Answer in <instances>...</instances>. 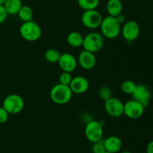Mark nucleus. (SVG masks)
Returning <instances> with one entry per match:
<instances>
[{
  "instance_id": "c756f323",
  "label": "nucleus",
  "mask_w": 153,
  "mask_h": 153,
  "mask_svg": "<svg viewBox=\"0 0 153 153\" xmlns=\"http://www.w3.org/2000/svg\"><path fill=\"white\" fill-rule=\"evenodd\" d=\"M6 2V0H0V4H4V3L5 2Z\"/></svg>"
},
{
  "instance_id": "6e6552de",
  "label": "nucleus",
  "mask_w": 153,
  "mask_h": 153,
  "mask_svg": "<svg viewBox=\"0 0 153 153\" xmlns=\"http://www.w3.org/2000/svg\"><path fill=\"white\" fill-rule=\"evenodd\" d=\"M121 34L126 40L133 42L137 38L140 34L139 24L134 20L127 21L121 28Z\"/></svg>"
},
{
  "instance_id": "393cba45",
  "label": "nucleus",
  "mask_w": 153,
  "mask_h": 153,
  "mask_svg": "<svg viewBox=\"0 0 153 153\" xmlns=\"http://www.w3.org/2000/svg\"><path fill=\"white\" fill-rule=\"evenodd\" d=\"M92 151L94 153H104L105 152H106L105 148L104 142L101 140L94 142Z\"/></svg>"
},
{
  "instance_id": "6ab92c4d",
  "label": "nucleus",
  "mask_w": 153,
  "mask_h": 153,
  "mask_svg": "<svg viewBox=\"0 0 153 153\" xmlns=\"http://www.w3.org/2000/svg\"><path fill=\"white\" fill-rule=\"evenodd\" d=\"M18 16L23 22L32 20L33 10L28 5H22L20 10L18 12Z\"/></svg>"
},
{
  "instance_id": "b1692460",
  "label": "nucleus",
  "mask_w": 153,
  "mask_h": 153,
  "mask_svg": "<svg viewBox=\"0 0 153 153\" xmlns=\"http://www.w3.org/2000/svg\"><path fill=\"white\" fill-rule=\"evenodd\" d=\"M72 80H73V76H72L71 73L63 71L62 73L60 74L59 83L63 84V85L65 86H70Z\"/></svg>"
},
{
  "instance_id": "1a4fd4ad",
  "label": "nucleus",
  "mask_w": 153,
  "mask_h": 153,
  "mask_svg": "<svg viewBox=\"0 0 153 153\" xmlns=\"http://www.w3.org/2000/svg\"><path fill=\"white\" fill-rule=\"evenodd\" d=\"M105 110L110 116L117 118L123 115L124 104L119 98L111 97L105 101Z\"/></svg>"
},
{
  "instance_id": "20e7f679",
  "label": "nucleus",
  "mask_w": 153,
  "mask_h": 153,
  "mask_svg": "<svg viewBox=\"0 0 153 153\" xmlns=\"http://www.w3.org/2000/svg\"><path fill=\"white\" fill-rule=\"evenodd\" d=\"M103 45L104 39L101 33L92 32L84 37L82 46L85 50L95 53L102 48Z\"/></svg>"
},
{
  "instance_id": "5701e85b",
  "label": "nucleus",
  "mask_w": 153,
  "mask_h": 153,
  "mask_svg": "<svg viewBox=\"0 0 153 153\" xmlns=\"http://www.w3.org/2000/svg\"><path fill=\"white\" fill-rule=\"evenodd\" d=\"M98 94L99 97L102 99V100L105 101V100H108L109 98L112 97V91L108 86H103L101 88H100L98 91Z\"/></svg>"
},
{
  "instance_id": "c85d7f7f",
  "label": "nucleus",
  "mask_w": 153,
  "mask_h": 153,
  "mask_svg": "<svg viewBox=\"0 0 153 153\" xmlns=\"http://www.w3.org/2000/svg\"><path fill=\"white\" fill-rule=\"evenodd\" d=\"M146 153H153V140L150 141L146 147Z\"/></svg>"
},
{
  "instance_id": "7ed1b4c3",
  "label": "nucleus",
  "mask_w": 153,
  "mask_h": 153,
  "mask_svg": "<svg viewBox=\"0 0 153 153\" xmlns=\"http://www.w3.org/2000/svg\"><path fill=\"white\" fill-rule=\"evenodd\" d=\"M19 34L24 40L34 42L41 37L42 28L38 23L33 20L22 22L19 27Z\"/></svg>"
},
{
  "instance_id": "a878e982",
  "label": "nucleus",
  "mask_w": 153,
  "mask_h": 153,
  "mask_svg": "<svg viewBox=\"0 0 153 153\" xmlns=\"http://www.w3.org/2000/svg\"><path fill=\"white\" fill-rule=\"evenodd\" d=\"M9 117V113L3 106L0 107V123L3 124L7 121Z\"/></svg>"
},
{
  "instance_id": "2f4dec72",
  "label": "nucleus",
  "mask_w": 153,
  "mask_h": 153,
  "mask_svg": "<svg viewBox=\"0 0 153 153\" xmlns=\"http://www.w3.org/2000/svg\"><path fill=\"white\" fill-rule=\"evenodd\" d=\"M104 153H111V152H105Z\"/></svg>"
},
{
  "instance_id": "dca6fc26",
  "label": "nucleus",
  "mask_w": 153,
  "mask_h": 153,
  "mask_svg": "<svg viewBox=\"0 0 153 153\" xmlns=\"http://www.w3.org/2000/svg\"><path fill=\"white\" fill-rule=\"evenodd\" d=\"M123 2L121 0H108L106 4V10L109 16H117L122 14Z\"/></svg>"
},
{
  "instance_id": "4be33fe9",
  "label": "nucleus",
  "mask_w": 153,
  "mask_h": 153,
  "mask_svg": "<svg viewBox=\"0 0 153 153\" xmlns=\"http://www.w3.org/2000/svg\"><path fill=\"white\" fill-rule=\"evenodd\" d=\"M136 84L135 82H133V81L129 80H125L121 83L120 88L121 90L123 93L126 94H132V93L134 92V91L135 90L136 88Z\"/></svg>"
},
{
  "instance_id": "0eeeda50",
  "label": "nucleus",
  "mask_w": 153,
  "mask_h": 153,
  "mask_svg": "<svg viewBox=\"0 0 153 153\" xmlns=\"http://www.w3.org/2000/svg\"><path fill=\"white\" fill-rule=\"evenodd\" d=\"M102 16L97 10H85L82 15V22L86 28L90 29L99 28L102 21Z\"/></svg>"
},
{
  "instance_id": "9d476101",
  "label": "nucleus",
  "mask_w": 153,
  "mask_h": 153,
  "mask_svg": "<svg viewBox=\"0 0 153 153\" xmlns=\"http://www.w3.org/2000/svg\"><path fill=\"white\" fill-rule=\"evenodd\" d=\"M145 107L135 100H128L124 104V112L128 118L137 119L140 118L144 112Z\"/></svg>"
},
{
  "instance_id": "f8f14e48",
  "label": "nucleus",
  "mask_w": 153,
  "mask_h": 153,
  "mask_svg": "<svg viewBox=\"0 0 153 153\" xmlns=\"http://www.w3.org/2000/svg\"><path fill=\"white\" fill-rule=\"evenodd\" d=\"M58 63L63 71L69 73L74 71L78 65V61L76 57L69 52L61 54Z\"/></svg>"
},
{
  "instance_id": "2eb2a0df",
  "label": "nucleus",
  "mask_w": 153,
  "mask_h": 153,
  "mask_svg": "<svg viewBox=\"0 0 153 153\" xmlns=\"http://www.w3.org/2000/svg\"><path fill=\"white\" fill-rule=\"evenodd\" d=\"M105 148L106 152L111 153H117L122 148L123 142L120 137L117 136H110L104 141Z\"/></svg>"
},
{
  "instance_id": "412c9836",
  "label": "nucleus",
  "mask_w": 153,
  "mask_h": 153,
  "mask_svg": "<svg viewBox=\"0 0 153 153\" xmlns=\"http://www.w3.org/2000/svg\"><path fill=\"white\" fill-rule=\"evenodd\" d=\"M79 7L84 10H94L100 4V0H78Z\"/></svg>"
},
{
  "instance_id": "7c9ffc66",
  "label": "nucleus",
  "mask_w": 153,
  "mask_h": 153,
  "mask_svg": "<svg viewBox=\"0 0 153 153\" xmlns=\"http://www.w3.org/2000/svg\"><path fill=\"white\" fill-rule=\"evenodd\" d=\"M121 153H133V152H131L130 151H124V152H122Z\"/></svg>"
},
{
  "instance_id": "f03ea898",
  "label": "nucleus",
  "mask_w": 153,
  "mask_h": 153,
  "mask_svg": "<svg viewBox=\"0 0 153 153\" xmlns=\"http://www.w3.org/2000/svg\"><path fill=\"white\" fill-rule=\"evenodd\" d=\"M73 94L70 86H65L61 83L55 85L50 90L51 100L59 105L66 104L70 102L73 97Z\"/></svg>"
},
{
  "instance_id": "9b49d317",
  "label": "nucleus",
  "mask_w": 153,
  "mask_h": 153,
  "mask_svg": "<svg viewBox=\"0 0 153 153\" xmlns=\"http://www.w3.org/2000/svg\"><path fill=\"white\" fill-rule=\"evenodd\" d=\"M133 100L141 104L145 108L149 106L151 99V92L146 86L139 84L136 86L135 90L131 94Z\"/></svg>"
},
{
  "instance_id": "4468645a",
  "label": "nucleus",
  "mask_w": 153,
  "mask_h": 153,
  "mask_svg": "<svg viewBox=\"0 0 153 153\" xmlns=\"http://www.w3.org/2000/svg\"><path fill=\"white\" fill-rule=\"evenodd\" d=\"M89 81L86 77L82 76H77L73 77L70 87L73 93L83 94L89 88Z\"/></svg>"
},
{
  "instance_id": "423d86ee",
  "label": "nucleus",
  "mask_w": 153,
  "mask_h": 153,
  "mask_svg": "<svg viewBox=\"0 0 153 153\" xmlns=\"http://www.w3.org/2000/svg\"><path fill=\"white\" fill-rule=\"evenodd\" d=\"M85 134L87 139L91 142L101 140L103 136V127L101 122L95 120L87 123L85 129Z\"/></svg>"
},
{
  "instance_id": "f3484780",
  "label": "nucleus",
  "mask_w": 153,
  "mask_h": 153,
  "mask_svg": "<svg viewBox=\"0 0 153 153\" xmlns=\"http://www.w3.org/2000/svg\"><path fill=\"white\" fill-rule=\"evenodd\" d=\"M22 5V0H6L3 4L7 14L10 15L17 14Z\"/></svg>"
},
{
  "instance_id": "bb28decb",
  "label": "nucleus",
  "mask_w": 153,
  "mask_h": 153,
  "mask_svg": "<svg viewBox=\"0 0 153 153\" xmlns=\"http://www.w3.org/2000/svg\"><path fill=\"white\" fill-rule=\"evenodd\" d=\"M7 13L6 12L4 6L2 4H0V25L2 24L6 20L7 17Z\"/></svg>"
},
{
  "instance_id": "f257e3e1",
  "label": "nucleus",
  "mask_w": 153,
  "mask_h": 153,
  "mask_svg": "<svg viewBox=\"0 0 153 153\" xmlns=\"http://www.w3.org/2000/svg\"><path fill=\"white\" fill-rule=\"evenodd\" d=\"M101 34L108 39H114L121 33V25L115 16H108L103 18L100 25Z\"/></svg>"
},
{
  "instance_id": "ddd939ff",
  "label": "nucleus",
  "mask_w": 153,
  "mask_h": 153,
  "mask_svg": "<svg viewBox=\"0 0 153 153\" xmlns=\"http://www.w3.org/2000/svg\"><path fill=\"white\" fill-rule=\"evenodd\" d=\"M77 61L81 68L85 70H91L97 64V57L94 52L84 50L79 53Z\"/></svg>"
},
{
  "instance_id": "a211bd4d",
  "label": "nucleus",
  "mask_w": 153,
  "mask_h": 153,
  "mask_svg": "<svg viewBox=\"0 0 153 153\" xmlns=\"http://www.w3.org/2000/svg\"><path fill=\"white\" fill-rule=\"evenodd\" d=\"M84 37L78 32H71L67 34V42L70 46L73 48L80 47L83 44Z\"/></svg>"
},
{
  "instance_id": "39448f33",
  "label": "nucleus",
  "mask_w": 153,
  "mask_h": 153,
  "mask_svg": "<svg viewBox=\"0 0 153 153\" xmlns=\"http://www.w3.org/2000/svg\"><path fill=\"white\" fill-rule=\"evenodd\" d=\"M24 105V100L20 95L10 94L4 99L2 106L9 114H17L23 110Z\"/></svg>"
},
{
  "instance_id": "aec40b11",
  "label": "nucleus",
  "mask_w": 153,
  "mask_h": 153,
  "mask_svg": "<svg viewBox=\"0 0 153 153\" xmlns=\"http://www.w3.org/2000/svg\"><path fill=\"white\" fill-rule=\"evenodd\" d=\"M61 55V53L60 52V51L58 50L50 48V49H48L45 52L44 56L46 61L49 62L57 63L59 61Z\"/></svg>"
},
{
  "instance_id": "cd10ccee",
  "label": "nucleus",
  "mask_w": 153,
  "mask_h": 153,
  "mask_svg": "<svg viewBox=\"0 0 153 153\" xmlns=\"http://www.w3.org/2000/svg\"><path fill=\"white\" fill-rule=\"evenodd\" d=\"M115 17H116V19L117 20L118 22H119V23L120 24V25L122 23H123V22H125V20H126L125 16H124V15H123L122 14H119V15H118V16H115Z\"/></svg>"
}]
</instances>
